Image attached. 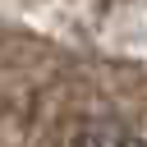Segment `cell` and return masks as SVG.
<instances>
[{
    "label": "cell",
    "mask_w": 147,
    "mask_h": 147,
    "mask_svg": "<svg viewBox=\"0 0 147 147\" xmlns=\"http://www.w3.org/2000/svg\"><path fill=\"white\" fill-rule=\"evenodd\" d=\"M78 147H147V142L138 133H129L124 124H115V119H92L78 133Z\"/></svg>",
    "instance_id": "obj_1"
}]
</instances>
